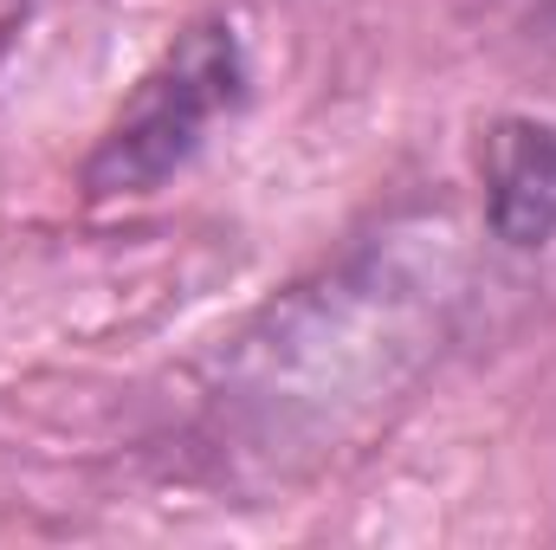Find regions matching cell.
<instances>
[{
  "instance_id": "1",
  "label": "cell",
  "mask_w": 556,
  "mask_h": 550,
  "mask_svg": "<svg viewBox=\"0 0 556 550\" xmlns=\"http://www.w3.org/2000/svg\"><path fill=\"white\" fill-rule=\"evenodd\" d=\"M247 91H253V65H247L240 33L227 20L188 26L137 78L111 130L85 155V195L91 201L155 195L168 175H181L214 142V130L247 104Z\"/></svg>"
},
{
  "instance_id": "2",
  "label": "cell",
  "mask_w": 556,
  "mask_h": 550,
  "mask_svg": "<svg viewBox=\"0 0 556 550\" xmlns=\"http://www.w3.org/2000/svg\"><path fill=\"white\" fill-rule=\"evenodd\" d=\"M485 182V234L511 253H538L556 240V124L538 111L498 117L479 142Z\"/></svg>"
},
{
  "instance_id": "3",
  "label": "cell",
  "mask_w": 556,
  "mask_h": 550,
  "mask_svg": "<svg viewBox=\"0 0 556 550\" xmlns=\"http://www.w3.org/2000/svg\"><path fill=\"white\" fill-rule=\"evenodd\" d=\"M20 13H26V0H0V46H7V33L20 26Z\"/></svg>"
}]
</instances>
